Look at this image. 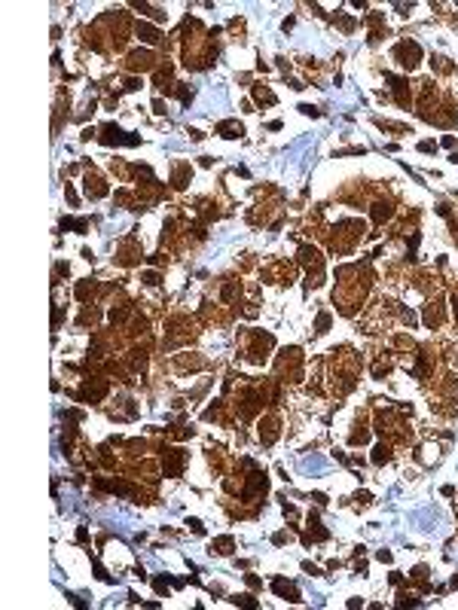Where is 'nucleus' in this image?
<instances>
[{
	"instance_id": "nucleus-8",
	"label": "nucleus",
	"mask_w": 458,
	"mask_h": 610,
	"mask_svg": "<svg viewBox=\"0 0 458 610\" xmlns=\"http://www.w3.org/2000/svg\"><path fill=\"white\" fill-rule=\"evenodd\" d=\"M373 461H376V464L388 461V446H379V449H376V455H373Z\"/></svg>"
},
{
	"instance_id": "nucleus-2",
	"label": "nucleus",
	"mask_w": 458,
	"mask_h": 610,
	"mask_svg": "<svg viewBox=\"0 0 458 610\" xmlns=\"http://www.w3.org/2000/svg\"><path fill=\"white\" fill-rule=\"evenodd\" d=\"M272 589L278 592L281 598H287V601H299L296 586H294V583H287V580H281V577H275V580H272Z\"/></svg>"
},
{
	"instance_id": "nucleus-10",
	"label": "nucleus",
	"mask_w": 458,
	"mask_h": 610,
	"mask_svg": "<svg viewBox=\"0 0 458 610\" xmlns=\"http://www.w3.org/2000/svg\"><path fill=\"white\" fill-rule=\"evenodd\" d=\"M235 604H244V607H257V601L251 598V595H242V598H232Z\"/></svg>"
},
{
	"instance_id": "nucleus-1",
	"label": "nucleus",
	"mask_w": 458,
	"mask_h": 610,
	"mask_svg": "<svg viewBox=\"0 0 458 610\" xmlns=\"http://www.w3.org/2000/svg\"><path fill=\"white\" fill-rule=\"evenodd\" d=\"M394 58L404 64V67H415V64H419V58H422V49H419V43H400L394 49Z\"/></svg>"
},
{
	"instance_id": "nucleus-4",
	"label": "nucleus",
	"mask_w": 458,
	"mask_h": 610,
	"mask_svg": "<svg viewBox=\"0 0 458 610\" xmlns=\"http://www.w3.org/2000/svg\"><path fill=\"white\" fill-rule=\"evenodd\" d=\"M137 37H141L144 43H156L159 31H156V27H150V25H137Z\"/></svg>"
},
{
	"instance_id": "nucleus-9",
	"label": "nucleus",
	"mask_w": 458,
	"mask_h": 610,
	"mask_svg": "<svg viewBox=\"0 0 458 610\" xmlns=\"http://www.w3.org/2000/svg\"><path fill=\"white\" fill-rule=\"evenodd\" d=\"M330 327V314H318V332H324Z\"/></svg>"
},
{
	"instance_id": "nucleus-3",
	"label": "nucleus",
	"mask_w": 458,
	"mask_h": 610,
	"mask_svg": "<svg viewBox=\"0 0 458 610\" xmlns=\"http://www.w3.org/2000/svg\"><path fill=\"white\" fill-rule=\"evenodd\" d=\"M141 137H122V131L116 126H107L104 128V144H137Z\"/></svg>"
},
{
	"instance_id": "nucleus-6",
	"label": "nucleus",
	"mask_w": 458,
	"mask_h": 610,
	"mask_svg": "<svg viewBox=\"0 0 458 610\" xmlns=\"http://www.w3.org/2000/svg\"><path fill=\"white\" fill-rule=\"evenodd\" d=\"M373 217H376V223H382V220H388L391 217V204H376V211H373Z\"/></svg>"
},
{
	"instance_id": "nucleus-5",
	"label": "nucleus",
	"mask_w": 458,
	"mask_h": 610,
	"mask_svg": "<svg viewBox=\"0 0 458 610\" xmlns=\"http://www.w3.org/2000/svg\"><path fill=\"white\" fill-rule=\"evenodd\" d=\"M217 131L226 134V137H239V134H242V126H239V122H223V126H220Z\"/></svg>"
},
{
	"instance_id": "nucleus-11",
	"label": "nucleus",
	"mask_w": 458,
	"mask_h": 610,
	"mask_svg": "<svg viewBox=\"0 0 458 610\" xmlns=\"http://www.w3.org/2000/svg\"><path fill=\"white\" fill-rule=\"evenodd\" d=\"M452 311H455V317H458V296H452Z\"/></svg>"
},
{
	"instance_id": "nucleus-7",
	"label": "nucleus",
	"mask_w": 458,
	"mask_h": 610,
	"mask_svg": "<svg viewBox=\"0 0 458 610\" xmlns=\"http://www.w3.org/2000/svg\"><path fill=\"white\" fill-rule=\"evenodd\" d=\"M217 552H220V556H229V552H232V537L217 540Z\"/></svg>"
}]
</instances>
